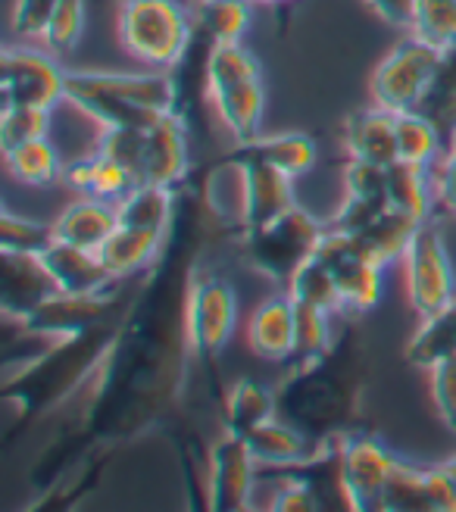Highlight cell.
Wrapping results in <instances>:
<instances>
[{
	"label": "cell",
	"mask_w": 456,
	"mask_h": 512,
	"mask_svg": "<svg viewBox=\"0 0 456 512\" xmlns=\"http://www.w3.org/2000/svg\"><path fill=\"white\" fill-rule=\"evenodd\" d=\"M7 169L16 178L19 185H29V188H47L63 178L66 163L60 160L57 147L50 144V138H35V141H25L13 150L4 153Z\"/></svg>",
	"instance_id": "31"
},
{
	"label": "cell",
	"mask_w": 456,
	"mask_h": 512,
	"mask_svg": "<svg viewBox=\"0 0 456 512\" xmlns=\"http://www.w3.org/2000/svg\"><path fill=\"white\" fill-rule=\"evenodd\" d=\"M319 160L316 141L300 132H282V135H257L250 141H235L232 150L219 157V169H235L244 163H263L291 178L307 175Z\"/></svg>",
	"instance_id": "15"
},
{
	"label": "cell",
	"mask_w": 456,
	"mask_h": 512,
	"mask_svg": "<svg viewBox=\"0 0 456 512\" xmlns=\"http://www.w3.org/2000/svg\"><path fill=\"white\" fill-rule=\"evenodd\" d=\"M116 228H119L116 203L100 200V197H85V194L75 203H69V207L54 219L57 241L85 247V250H100Z\"/></svg>",
	"instance_id": "20"
},
{
	"label": "cell",
	"mask_w": 456,
	"mask_h": 512,
	"mask_svg": "<svg viewBox=\"0 0 456 512\" xmlns=\"http://www.w3.org/2000/svg\"><path fill=\"white\" fill-rule=\"evenodd\" d=\"M119 325L122 319H113L97 328L79 331V335L54 338L35 356L7 372L4 403L13 409V425L7 431L10 441L16 438L19 428H29L32 422L54 413L57 406L75 400L82 388H88L97 369L107 360Z\"/></svg>",
	"instance_id": "2"
},
{
	"label": "cell",
	"mask_w": 456,
	"mask_h": 512,
	"mask_svg": "<svg viewBox=\"0 0 456 512\" xmlns=\"http://www.w3.org/2000/svg\"><path fill=\"white\" fill-rule=\"evenodd\" d=\"M435 191H438L441 207L456 216V135L450 138V147L441 157V172L435 178Z\"/></svg>",
	"instance_id": "47"
},
{
	"label": "cell",
	"mask_w": 456,
	"mask_h": 512,
	"mask_svg": "<svg viewBox=\"0 0 456 512\" xmlns=\"http://www.w3.org/2000/svg\"><path fill=\"white\" fill-rule=\"evenodd\" d=\"M147 128H104V132H100V141H97V150L107 153L110 160H116L119 166L129 169L135 182H138V175H141Z\"/></svg>",
	"instance_id": "40"
},
{
	"label": "cell",
	"mask_w": 456,
	"mask_h": 512,
	"mask_svg": "<svg viewBox=\"0 0 456 512\" xmlns=\"http://www.w3.org/2000/svg\"><path fill=\"white\" fill-rule=\"evenodd\" d=\"M163 244H166V235H160V232H147V228H135V225H119L97 253L116 281H132L160 260Z\"/></svg>",
	"instance_id": "21"
},
{
	"label": "cell",
	"mask_w": 456,
	"mask_h": 512,
	"mask_svg": "<svg viewBox=\"0 0 456 512\" xmlns=\"http://www.w3.org/2000/svg\"><path fill=\"white\" fill-rule=\"evenodd\" d=\"M44 266L54 275L57 288L63 294H100L116 288L119 281L110 275L97 250H85L66 241H54L41 253Z\"/></svg>",
	"instance_id": "19"
},
{
	"label": "cell",
	"mask_w": 456,
	"mask_h": 512,
	"mask_svg": "<svg viewBox=\"0 0 456 512\" xmlns=\"http://www.w3.org/2000/svg\"><path fill=\"white\" fill-rule=\"evenodd\" d=\"M213 107L222 125L232 132L235 141H250L260 135L266 113V88L263 79H244L232 85H219L210 91Z\"/></svg>",
	"instance_id": "22"
},
{
	"label": "cell",
	"mask_w": 456,
	"mask_h": 512,
	"mask_svg": "<svg viewBox=\"0 0 456 512\" xmlns=\"http://www.w3.org/2000/svg\"><path fill=\"white\" fill-rule=\"evenodd\" d=\"M328 316L332 313L319 310L313 303L294 300V353H291L288 366L310 363L332 347L335 335H332V325H328Z\"/></svg>",
	"instance_id": "35"
},
{
	"label": "cell",
	"mask_w": 456,
	"mask_h": 512,
	"mask_svg": "<svg viewBox=\"0 0 456 512\" xmlns=\"http://www.w3.org/2000/svg\"><path fill=\"white\" fill-rule=\"evenodd\" d=\"M247 347L263 363H285L294 353V300L291 294L266 297L250 316Z\"/></svg>",
	"instance_id": "18"
},
{
	"label": "cell",
	"mask_w": 456,
	"mask_h": 512,
	"mask_svg": "<svg viewBox=\"0 0 456 512\" xmlns=\"http://www.w3.org/2000/svg\"><path fill=\"white\" fill-rule=\"evenodd\" d=\"M419 113L432 119L447 141L456 135V44L441 54L438 72L422 97Z\"/></svg>",
	"instance_id": "33"
},
{
	"label": "cell",
	"mask_w": 456,
	"mask_h": 512,
	"mask_svg": "<svg viewBox=\"0 0 456 512\" xmlns=\"http://www.w3.org/2000/svg\"><path fill=\"white\" fill-rule=\"evenodd\" d=\"M238 322V294L232 281L216 269H200L188 291V341L191 353L204 366H213L225 350Z\"/></svg>",
	"instance_id": "6"
},
{
	"label": "cell",
	"mask_w": 456,
	"mask_h": 512,
	"mask_svg": "<svg viewBox=\"0 0 456 512\" xmlns=\"http://www.w3.org/2000/svg\"><path fill=\"white\" fill-rule=\"evenodd\" d=\"M57 7H60V0H16L13 13H10L13 35L16 38H41L44 41Z\"/></svg>",
	"instance_id": "43"
},
{
	"label": "cell",
	"mask_w": 456,
	"mask_h": 512,
	"mask_svg": "<svg viewBox=\"0 0 456 512\" xmlns=\"http://www.w3.org/2000/svg\"><path fill=\"white\" fill-rule=\"evenodd\" d=\"M66 100L100 128H147L179 113L172 72H66Z\"/></svg>",
	"instance_id": "3"
},
{
	"label": "cell",
	"mask_w": 456,
	"mask_h": 512,
	"mask_svg": "<svg viewBox=\"0 0 456 512\" xmlns=\"http://www.w3.org/2000/svg\"><path fill=\"white\" fill-rule=\"evenodd\" d=\"M441 469L447 472V478L453 481V488H456V453H453L450 459H444V463H441Z\"/></svg>",
	"instance_id": "48"
},
{
	"label": "cell",
	"mask_w": 456,
	"mask_h": 512,
	"mask_svg": "<svg viewBox=\"0 0 456 512\" xmlns=\"http://www.w3.org/2000/svg\"><path fill=\"white\" fill-rule=\"evenodd\" d=\"M235 172L241 178V207H238L241 232L260 228L294 207L291 175L278 172L272 166H263V163H244V166H235Z\"/></svg>",
	"instance_id": "17"
},
{
	"label": "cell",
	"mask_w": 456,
	"mask_h": 512,
	"mask_svg": "<svg viewBox=\"0 0 456 512\" xmlns=\"http://www.w3.org/2000/svg\"><path fill=\"white\" fill-rule=\"evenodd\" d=\"M363 4L394 29H407L413 32V19H416V4L419 0H363Z\"/></svg>",
	"instance_id": "46"
},
{
	"label": "cell",
	"mask_w": 456,
	"mask_h": 512,
	"mask_svg": "<svg viewBox=\"0 0 456 512\" xmlns=\"http://www.w3.org/2000/svg\"><path fill=\"white\" fill-rule=\"evenodd\" d=\"M344 147L350 160L391 166L397 160V116L382 107L350 116L344 125Z\"/></svg>",
	"instance_id": "23"
},
{
	"label": "cell",
	"mask_w": 456,
	"mask_h": 512,
	"mask_svg": "<svg viewBox=\"0 0 456 512\" xmlns=\"http://www.w3.org/2000/svg\"><path fill=\"white\" fill-rule=\"evenodd\" d=\"M194 25L216 44L241 41L250 25V0H197Z\"/></svg>",
	"instance_id": "34"
},
{
	"label": "cell",
	"mask_w": 456,
	"mask_h": 512,
	"mask_svg": "<svg viewBox=\"0 0 456 512\" xmlns=\"http://www.w3.org/2000/svg\"><path fill=\"white\" fill-rule=\"evenodd\" d=\"M260 481H278V494L272 500V509L278 512H316L322 509L316 494L294 478H260Z\"/></svg>",
	"instance_id": "45"
},
{
	"label": "cell",
	"mask_w": 456,
	"mask_h": 512,
	"mask_svg": "<svg viewBox=\"0 0 456 512\" xmlns=\"http://www.w3.org/2000/svg\"><path fill=\"white\" fill-rule=\"evenodd\" d=\"M428 384H432V400L444 428L456 434V356L428 369Z\"/></svg>",
	"instance_id": "44"
},
{
	"label": "cell",
	"mask_w": 456,
	"mask_h": 512,
	"mask_svg": "<svg viewBox=\"0 0 456 512\" xmlns=\"http://www.w3.org/2000/svg\"><path fill=\"white\" fill-rule=\"evenodd\" d=\"M450 356H456V297L444 303L441 310L422 316L407 350H403V360L425 372L450 360Z\"/></svg>",
	"instance_id": "26"
},
{
	"label": "cell",
	"mask_w": 456,
	"mask_h": 512,
	"mask_svg": "<svg viewBox=\"0 0 456 512\" xmlns=\"http://www.w3.org/2000/svg\"><path fill=\"white\" fill-rule=\"evenodd\" d=\"M382 512H456V488L441 466L419 469L397 459L382 497Z\"/></svg>",
	"instance_id": "14"
},
{
	"label": "cell",
	"mask_w": 456,
	"mask_h": 512,
	"mask_svg": "<svg viewBox=\"0 0 456 512\" xmlns=\"http://www.w3.org/2000/svg\"><path fill=\"white\" fill-rule=\"evenodd\" d=\"M244 441H247L253 459H257V469H278L288 463H300V459L313 456L322 447L282 416H275V419L263 422L260 428H253L250 434H244Z\"/></svg>",
	"instance_id": "24"
},
{
	"label": "cell",
	"mask_w": 456,
	"mask_h": 512,
	"mask_svg": "<svg viewBox=\"0 0 456 512\" xmlns=\"http://www.w3.org/2000/svg\"><path fill=\"white\" fill-rule=\"evenodd\" d=\"M116 32L129 57L172 69L194 38V19L179 0H122Z\"/></svg>",
	"instance_id": "4"
},
{
	"label": "cell",
	"mask_w": 456,
	"mask_h": 512,
	"mask_svg": "<svg viewBox=\"0 0 456 512\" xmlns=\"http://www.w3.org/2000/svg\"><path fill=\"white\" fill-rule=\"evenodd\" d=\"M63 178H66V185L72 191H79L85 197L110 200V203H119L125 194H129L138 185L129 169L119 166L116 160H110L107 153H100L97 147H94L91 157H82V160L69 163Z\"/></svg>",
	"instance_id": "25"
},
{
	"label": "cell",
	"mask_w": 456,
	"mask_h": 512,
	"mask_svg": "<svg viewBox=\"0 0 456 512\" xmlns=\"http://www.w3.org/2000/svg\"><path fill=\"white\" fill-rule=\"evenodd\" d=\"M278 416V400L275 388H266L260 381L241 378L232 388L222 391V428L232 434H250L263 422Z\"/></svg>",
	"instance_id": "27"
},
{
	"label": "cell",
	"mask_w": 456,
	"mask_h": 512,
	"mask_svg": "<svg viewBox=\"0 0 456 512\" xmlns=\"http://www.w3.org/2000/svg\"><path fill=\"white\" fill-rule=\"evenodd\" d=\"M257 459L241 434L222 431L207 456V506L213 512H238L250 503L257 488Z\"/></svg>",
	"instance_id": "12"
},
{
	"label": "cell",
	"mask_w": 456,
	"mask_h": 512,
	"mask_svg": "<svg viewBox=\"0 0 456 512\" xmlns=\"http://www.w3.org/2000/svg\"><path fill=\"white\" fill-rule=\"evenodd\" d=\"M344 188L350 197L388 203V166L369 160H350L344 169Z\"/></svg>",
	"instance_id": "42"
},
{
	"label": "cell",
	"mask_w": 456,
	"mask_h": 512,
	"mask_svg": "<svg viewBox=\"0 0 456 512\" xmlns=\"http://www.w3.org/2000/svg\"><path fill=\"white\" fill-rule=\"evenodd\" d=\"M416 38L447 50L456 44V0H419L413 32Z\"/></svg>",
	"instance_id": "37"
},
{
	"label": "cell",
	"mask_w": 456,
	"mask_h": 512,
	"mask_svg": "<svg viewBox=\"0 0 456 512\" xmlns=\"http://www.w3.org/2000/svg\"><path fill=\"white\" fill-rule=\"evenodd\" d=\"M188 128L179 113H169L147 128L144 160L138 182H154L166 188H182L188 182Z\"/></svg>",
	"instance_id": "16"
},
{
	"label": "cell",
	"mask_w": 456,
	"mask_h": 512,
	"mask_svg": "<svg viewBox=\"0 0 456 512\" xmlns=\"http://www.w3.org/2000/svg\"><path fill=\"white\" fill-rule=\"evenodd\" d=\"M325 238V222L300 210L297 203L272 222L241 232V253L253 272L266 275L275 285H285L307 266Z\"/></svg>",
	"instance_id": "5"
},
{
	"label": "cell",
	"mask_w": 456,
	"mask_h": 512,
	"mask_svg": "<svg viewBox=\"0 0 456 512\" xmlns=\"http://www.w3.org/2000/svg\"><path fill=\"white\" fill-rule=\"evenodd\" d=\"M319 260L332 269L344 300V313H369L385 294V266H378L360 247V241L344 232L325 228V238L316 250Z\"/></svg>",
	"instance_id": "10"
},
{
	"label": "cell",
	"mask_w": 456,
	"mask_h": 512,
	"mask_svg": "<svg viewBox=\"0 0 456 512\" xmlns=\"http://www.w3.org/2000/svg\"><path fill=\"white\" fill-rule=\"evenodd\" d=\"M4 107H44L54 110L66 100V69L32 47H7L4 57Z\"/></svg>",
	"instance_id": "11"
},
{
	"label": "cell",
	"mask_w": 456,
	"mask_h": 512,
	"mask_svg": "<svg viewBox=\"0 0 456 512\" xmlns=\"http://www.w3.org/2000/svg\"><path fill=\"white\" fill-rule=\"evenodd\" d=\"M50 135V110L44 107H4L0 116V147L13 150L25 141Z\"/></svg>",
	"instance_id": "38"
},
{
	"label": "cell",
	"mask_w": 456,
	"mask_h": 512,
	"mask_svg": "<svg viewBox=\"0 0 456 512\" xmlns=\"http://www.w3.org/2000/svg\"><path fill=\"white\" fill-rule=\"evenodd\" d=\"M369 384V347L363 331L344 328L322 356L288 366L275 384L278 416L297 425L310 441L332 444L360 428Z\"/></svg>",
	"instance_id": "1"
},
{
	"label": "cell",
	"mask_w": 456,
	"mask_h": 512,
	"mask_svg": "<svg viewBox=\"0 0 456 512\" xmlns=\"http://www.w3.org/2000/svg\"><path fill=\"white\" fill-rule=\"evenodd\" d=\"M432 185L435 182L428 178L425 166L394 160L388 166V207L410 213L419 222H428L432 219V197L438 194Z\"/></svg>",
	"instance_id": "30"
},
{
	"label": "cell",
	"mask_w": 456,
	"mask_h": 512,
	"mask_svg": "<svg viewBox=\"0 0 456 512\" xmlns=\"http://www.w3.org/2000/svg\"><path fill=\"white\" fill-rule=\"evenodd\" d=\"M294 300H303V303H313L325 313H344V300H341V291H338V281L332 275L319 256L303 266L285 288Z\"/></svg>",
	"instance_id": "36"
},
{
	"label": "cell",
	"mask_w": 456,
	"mask_h": 512,
	"mask_svg": "<svg viewBox=\"0 0 456 512\" xmlns=\"http://www.w3.org/2000/svg\"><path fill=\"white\" fill-rule=\"evenodd\" d=\"M444 141L441 128L419 110L397 116V160L432 169L441 160Z\"/></svg>",
	"instance_id": "32"
},
{
	"label": "cell",
	"mask_w": 456,
	"mask_h": 512,
	"mask_svg": "<svg viewBox=\"0 0 456 512\" xmlns=\"http://www.w3.org/2000/svg\"><path fill=\"white\" fill-rule=\"evenodd\" d=\"M419 225L422 222L413 219L410 213H400V210L388 207L369 228H363V232L353 235V238L360 241V247L372 256L378 266L388 269L391 263L403 260V253H407V247H410V241H413Z\"/></svg>",
	"instance_id": "29"
},
{
	"label": "cell",
	"mask_w": 456,
	"mask_h": 512,
	"mask_svg": "<svg viewBox=\"0 0 456 512\" xmlns=\"http://www.w3.org/2000/svg\"><path fill=\"white\" fill-rule=\"evenodd\" d=\"M57 241L54 225H44L35 219H25L16 213H4L0 219V250H19V253H44Z\"/></svg>",
	"instance_id": "39"
},
{
	"label": "cell",
	"mask_w": 456,
	"mask_h": 512,
	"mask_svg": "<svg viewBox=\"0 0 456 512\" xmlns=\"http://www.w3.org/2000/svg\"><path fill=\"white\" fill-rule=\"evenodd\" d=\"M341 456V481L350 509L357 512H382V497L388 488V478L397 466V453L375 434L350 431L338 441Z\"/></svg>",
	"instance_id": "9"
},
{
	"label": "cell",
	"mask_w": 456,
	"mask_h": 512,
	"mask_svg": "<svg viewBox=\"0 0 456 512\" xmlns=\"http://www.w3.org/2000/svg\"><path fill=\"white\" fill-rule=\"evenodd\" d=\"M85 0H60V7L50 19V29L44 35V44L54 54H69V50L82 41L85 32Z\"/></svg>",
	"instance_id": "41"
},
{
	"label": "cell",
	"mask_w": 456,
	"mask_h": 512,
	"mask_svg": "<svg viewBox=\"0 0 456 512\" xmlns=\"http://www.w3.org/2000/svg\"><path fill=\"white\" fill-rule=\"evenodd\" d=\"M400 263H403V281H407L410 306L419 316L441 310L444 303L456 297V275H453L450 253L432 219L416 228V235Z\"/></svg>",
	"instance_id": "8"
},
{
	"label": "cell",
	"mask_w": 456,
	"mask_h": 512,
	"mask_svg": "<svg viewBox=\"0 0 456 512\" xmlns=\"http://www.w3.org/2000/svg\"><path fill=\"white\" fill-rule=\"evenodd\" d=\"M116 210H119V225H135V228H147V232L169 235L175 210H179V188L138 182L116 203Z\"/></svg>",
	"instance_id": "28"
},
{
	"label": "cell",
	"mask_w": 456,
	"mask_h": 512,
	"mask_svg": "<svg viewBox=\"0 0 456 512\" xmlns=\"http://www.w3.org/2000/svg\"><path fill=\"white\" fill-rule=\"evenodd\" d=\"M441 54L444 50H438L435 44H428L416 35L400 41L391 54L378 63V69L372 75L375 107H382L394 116L419 110L422 97L438 72Z\"/></svg>",
	"instance_id": "7"
},
{
	"label": "cell",
	"mask_w": 456,
	"mask_h": 512,
	"mask_svg": "<svg viewBox=\"0 0 456 512\" xmlns=\"http://www.w3.org/2000/svg\"><path fill=\"white\" fill-rule=\"evenodd\" d=\"M250 4H285V0H250Z\"/></svg>",
	"instance_id": "49"
},
{
	"label": "cell",
	"mask_w": 456,
	"mask_h": 512,
	"mask_svg": "<svg viewBox=\"0 0 456 512\" xmlns=\"http://www.w3.org/2000/svg\"><path fill=\"white\" fill-rule=\"evenodd\" d=\"M0 266H4V291H0V310L7 322H22L32 316L41 303L60 294L54 275L44 266L41 253H19L0 250Z\"/></svg>",
	"instance_id": "13"
}]
</instances>
